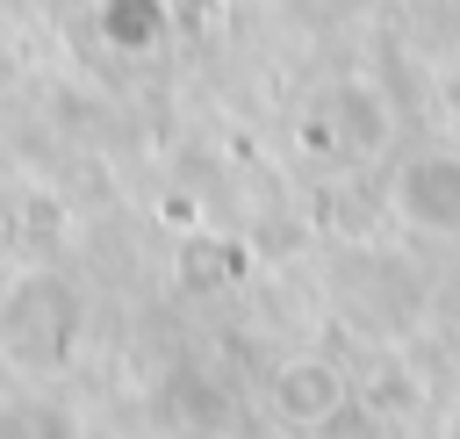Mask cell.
Segmentation results:
<instances>
[{
	"label": "cell",
	"mask_w": 460,
	"mask_h": 439,
	"mask_svg": "<svg viewBox=\"0 0 460 439\" xmlns=\"http://www.w3.org/2000/svg\"><path fill=\"white\" fill-rule=\"evenodd\" d=\"M0 439H86V417L50 389H14L0 396Z\"/></svg>",
	"instance_id": "277c9868"
},
{
	"label": "cell",
	"mask_w": 460,
	"mask_h": 439,
	"mask_svg": "<svg viewBox=\"0 0 460 439\" xmlns=\"http://www.w3.org/2000/svg\"><path fill=\"white\" fill-rule=\"evenodd\" d=\"M395 216L410 230L453 237L460 230V151H424L395 173Z\"/></svg>",
	"instance_id": "7a4b0ae2"
},
{
	"label": "cell",
	"mask_w": 460,
	"mask_h": 439,
	"mask_svg": "<svg viewBox=\"0 0 460 439\" xmlns=\"http://www.w3.org/2000/svg\"><path fill=\"white\" fill-rule=\"evenodd\" d=\"M273 410L288 425H331L345 410V374L331 360H288L273 374Z\"/></svg>",
	"instance_id": "3957f363"
},
{
	"label": "cell",
	"mask_w": 460,
	"mask_h": 439,
	"mask_svg": "<svg viewBox=\"0 0 460 439\" xmlns=\"http://www.w3.org/2000/svg\"><path fill=\"white\" fill-rule=\"evenodd\" d=\"M79 317H86V302H79V288H72L58 266L14 273L7 295H0V360H7L14 374H50V367H65V353H72V338H79Z\"/></svg>",
	"instance_id": "6da1fadb"
}]
</instances>
